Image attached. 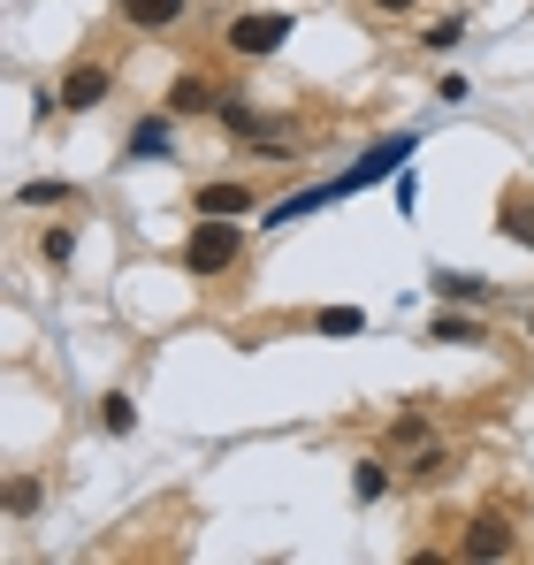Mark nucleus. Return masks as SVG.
<instances>
[{"label": "nucleus", "instance_id": "nucleus-10", "mask_svg": "<svg viewBox=\"0 0 534 565\" xmlns=\"http://www.w3.org/2000/svg\"><path fill=\"white\" fill-rule=\"evenodd\" d=\"M214 115H222V130H229V138H275V130L260 122V107H253V99H222Z\"/></svg>", "mask_w": 534, "mask_h": 565}, {"label": "nucleus", "instance_id": "nucleus-16", "mask_svg": "<svg viewBox=\"0 0 534 565\" xmlns=\"http://www.w3.org/2000/svg\"><path fill=\"white\" fill-rule=\"evenodd\" d=\"M382 489H389V467H374V459H359V467H352V497H359V504H374Z\"/></svg>", "mask_w": 534, "mask_h": 565}, {"label": "nucleus", "instance_id": "nucleus-12", "mask_svg": "<svg viewBox=\"0 0 534 565\" xmlns=\"http://www.w3.org/2000/svg\"><path fill=\"white\" fill-rule=\"evenodd\" d=\"M130 153H138V161H153V153H169V115H146V122L130 130Z\"/></svg>", "mask_w": 534, "mask_h": 565}, {"label": "nucleus", "instance_id": "nucleus-21", "mask_svg": "<svg viewBox=\"0 0 534 565\" xmlns=\"http://www.w3.org/2000/svg\"><path fill=\"white\" fill-rule=\"evenodd\" d=\"M374 8H382V15H413L420 0H374Z\"/></svg>", "mask_w": 534, "mask_h": 565}, {"label": "nucleus", "instance_id": "nucleus-11", "mask_svg": "<svg viewBox=\"0 0 534 565\" xmlns=\"http://www.w3.org/2000/svg\"><path fill=\"white\" fill-rule=\"evenodd\" d=\"M206 107H222L206 77H177V85H169V115H206Z\"/></svg>", "mask_w": 534, "mask_h": 565}, {"label": "nucleus", "instance_id": "nucleus-19", "mask_svg": "<svg viewBox=\"0 0 534 565\" xmlns=\"http://www.w3.org/2000/svg\"><path fill=\"white\" fill-rule=\"evenodd\" d=\"M436 337H444V344H473V337H481V321H466V313H444V321H436Z\"/></svg>", "mask_w": 534, "mask_h": 565}, {"label": "nucleus", "instance_id": "nucleus-1", "mask_svg": "<svg viewBox=\"0 0 534 565\" xmlns=\"http://www.w3.org/2000/svg\"><path fill=\"white\" fill-rule=\"evenodd\" d=\"M397 161H413V138H382L374 153H359V169H344V177H329V184H313V191H298V199H282V206H267V230H290V222L313 214V206H337V199H352V191L389 184Z\"/></svg>", "mask_w": 534, "mask_h": 565}, {"label": "nucleus", "instance_id": "nucleus-13", "mask_svg": "<svg viewBox=\"0 0 534 565\" xmlns=\"http://www.w3.org/2000/svg\"><path fill=\"white\" fill-rule=\"evenodd\" d=\"M99 428H107V436H130V428H138V405H130L122 390H107V397H99Z\"/></svg>", "mask_w": 534, "mask_h": 565}, {"label": "nucleus", "instance_id": "nucleus-4", "mask_svg": "<svg viewBox=\"0 0 534 565\" xmlns=\"http://www.w3.org/2000/svg\"><path fill=\"white\" fill-rule=\"evenodd\" d=\"M458 551H466V558H512V520H504V512H473Z\"/></svg>", "mask_w": 534, "mask_h": 565}, {"label": "nucleus", "instance_id": "nucleus-14", "mask_svg": "<svg viewBox=\"0 0 534 565\" xmlns=\"http://www.w3.org/2000/svg\"><path fill=\"white\" fill-rule=\"evenodd\" d=\"M39 497H46V481H39V473H15V481H8V520H31Z\"/></svg>", "mask_w": 534, "mask_h": 565}, {"label": "nucleus", "instance_id": "nucleus-3", "mask_svg": "<svg viewBox=\"0 0 534 565\" xmlns=\"http://www.w3.org/2000/svg\"><path fill=\"white\" fill-rule=\"evenodd\" d=\"M282 39H290V15L282 8H253V15H237L222 31V46H237V54H275Z\"/></svg>", "mask_w": 534, "mask_h": 565}, {"label": "nucleus", "instance_id": "nucleus-18", "mask_svg": "<svg viewBox=\"0 0 534 565\" xmlns=\"http://www.w3.org/2000/svg\"><path fill=\"white\" fill-rule=\"evenodd\" d=\"M39 253H46V268H70V253H77V237H70V230H46V237H39Z\"/></svg>", "mask_w": 534, "mask_h": 565}, {"label": "nucleus", "instance_id": "nucleus-20", "mask_svg": "<svg viewBox=\"0 0 534 565\" xmlns=\"http://www.w3.org/2000/svg\"><path fill=\"white\" fill-rule=\"evenodd\" d=\"M15 199H23V206H70V184H23Z\"/></svg>", "mask_w": 534, "mask_h": 565}, {"label": "nucleus", "instance_id": "nucleus-9", "mask_svg": "<svg viewBox=\"0 0 534 565\" xmlns=\"http://www.w3.org/2000/svg\"><path fill=\"white\" fill-rule=\"evenodd\" d=\"M436 298H450V306H489V298H496V282L489 276H436Z\"/></svg>", "mask_w": 534, "mask_h": 565}, {"label": "nucleus", "instance_id": "nucleus-5", "mask_svg": "<svg viewBox=\"0 0 534 565\" xmlns=\"http://www.w3.org/2000/svg\"><path fill=\"white\" fill-rule=\"evenodd\" d=\"M496 230H504L512 245H527V253H534V191H527V184L504 191V206H496Z\"/></svg>", "mask_w": 534, "mask_h": 565}, {"label": "nucleus", "instance_id": "nucleus-15", "mask_svg": "<svg viewBox=\"0 0 534 565\" xmlns=\"http://www.w3.org/2000/svg\"><path fill=\"white\" fill-rule=\"evenodd\" d=\"M313 329H321V337H359V329H366V313H359V306H321V321H313Z\"/></svg>", "mask_w": 534, "mask_h": 565}, {"label": "nucleus", "instance_id": "nucleus-17", "mask_svg": "<svg viewBox=\"0 0 534 565\" xmlns=\"http://www.w3.org/2000/svg\"><path fill=\"white\" fill-rule=\"evenodd\" d=\"M389 444H436V420L428 413H405V420H389Z\"/></svg>", "mask_w": 534, "mask_h": 565}, {"label": "nucleus", "instance_id": "nucleus-8", "mask_svg": "<svg viewBox=\"0 0 534 565\" xmlns=\"http://www.w3.org/2000/svg\"><path fill=\"white\" fill-rule=\"evenodd\" d=\"M199 214H229V222H245V214H253V184H199Z\"/></svg>", "mask_w": 534, "mask_h": 565}, {"label": "nucleus", "instance_id": "nucleus-2", "mask_svg": "<svg viewBox=\"0 0 534 565\" xmlns=\"http://www.w3.org/2000/svg\"><path fill=\"white\" fill-rule=\"evenodd\" d=\"M237 260H245V230L229 214H199V230L183 237V268L191 276H229Z\"/></svg>", "mask_w": 534, "mask_h": 565}, {"label": "nucleus", "instance_id": "nucleus-7", "mask_svg": "<svg viewBox=\"0 0 534 565\" xmlns=\"http://www.w3.org/2000/svg\"><path fill=\"white\" fill-rule=\"evenodd\" d=\"M191 0H122V23L130 31H177Z\"/></svg>", "mask_w": 534, "mask_h": 565}, {"label": "nucleus", "instance_id": "nucleus-6", "mask_svg": "<svg viewBox=\"0 0 534 565\" xmlns=\"http://www.w3.org/2000/svg\"><path fill=\"white\" fill-rule=\"evenodd\" d=\"M107 93H115V77H107L99 62H85V70H70V85H62V107H70V115H85V107H99Z\"/></svg>", "mask_w": 534, "mask_h": 565}]
</instances>
